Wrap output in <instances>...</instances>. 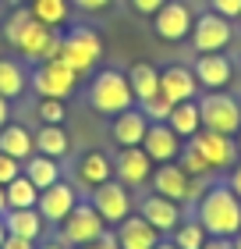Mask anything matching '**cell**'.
<instances>
[{"mask_svg": "<svg viewBox=\"0 0 241 249\" xmlns=\"http://www.w3.org/2000/svg\"><path fill=\"white\" fill-rule=\"evenodd\" d=\"M167 124L174 128L181 139H192L195 132L202 128V114H199V96L195 100H181V104H174L170 107V118H167Z\"/></svg>", "mask_w": 241, "mask_h": 249, "instance_id": "d4e9b609", "label": "cell"}, {"mask_svg": "<svg viewBox=\"0 0 241 249\" xmlns=\"http://www.w3.org/2000/svg\"><path fill=\"white\" fill-rule=\"evenodd\" d=\"M181 146H185V139L170 128L167 121H149L145 128V139H142V150L149 153V160L153 164H167V160H177Z\"/></svg>", "mask_w": 241, "mask_h": 249, "instance_id": "9a60e30c", "label": "cell"}, {"mask_svg": "<svg viewBox=\"0 0 241 249\" xmlns=\"http://www.w3.org/2000/svg\"><path fill=\"white\" fill-rule=\"evenodd\" d=\"M32 139H36V153H43V157H53V160L67 157V150H71V142H67L64 124H39V132H32Z\"/></svg>", "mask_w": 241, "mask_h": 249, "instance_id": "83f0119b", "label": "cell"}, {"mask_svg": "<svg viewBox=\"0 0 241 249\" xmlns=\"http://www.w3.org/2000/svg\"><path fill=\"white\" fill-rule=\"evenodd\" d=\"M202 249H234V242H231V239H213V235H209Z\"/></svg>", "mask_w": 241, "mask_h": 249, "instance_id": "b9f144b4", "label": "cell"}, {"mask_svg": "<svg viewBox=\"0 0 241 249\" xmlns=\"http://www.w3.org/2000/svg\"><path fill=\"white\" fill-rule=\"evenodd\" d=\"M139 213H142L149 224H153L160 235H170L181 221H185V213H181V203L160 196V192H149V196L139 199Z\"/></svg>", "mask_w": 241, "mask_h": 249, "instance_id": "e0dca14e", "label": "cell"}, {"mask_svg": "<svg viewBox=\"0 0 241 249\" xmlns=\"http://www.w3.org/2000/svg\"><path fill=\"white\" fill-rule=\"evenodd\" d=\"M206 239H209V235H206V228L195 217H188V221H181L174 231H170V242H174L177 249H202L206 246Z\"/></svg>", "mask_w": 241, "mask_h": 249, "instance_id": "4dcf8cb0", "label": "cell"}, {"mask_svg": "<svg viewBox=\"0 0 241 249\" xmlns=\"http://www.w3.org/2000/svg\"><path fill=\"white\" fill-rule=\"evenodd\" d=\"M185 142H192V150L199 153L202 160L213 167V171H227V167L241 157L234 135H220V132H209V128H199V132H195L192 139H185Z\"/></svg>", "mask_w": 241, "mask_h": 249, "instance_id": "8fae6325", "label": "cell"}, {"mask_svg": "<svg viewBox=\"0 0 241 249\" xmlns=\"http://www.w3.org/2000/svg\"><path fill=\"white\" fill-rule=\"evenodd\" d=\"M124 4H128V7L135 11V15H149V18H153L156 11L167 4V0H124Z\"/></svg>", "mask_w": 241, "mask_h": 249, "instance_id": "74e56055", "label": "cell"}, {"mask_svg": "<svg viewBox=\"0 0 241 249\" xmlns=\"http://www.w3.org/2000/svg\"><path fill=\"white\" fill-rule=\"evenodd\" d=\"M36 114H39V121H43V124H64L67 110H64V100L39 96V104H36Z\"/></svg>", "mask_w": 241, "mask_h": 249, "instance_id": "d6a6232c", "label": "cell"}, {"mask_svg": "<svg viewBox=\"0 0 241 249\" xmlns=\"http://www.w3.org/2000/svg\"><path fill=\"white\" fill-rule=\"evenodd\" d=\"M234 142H238V153H241V128H238V135H234Z\"/></svg>", "mask_w": 241, "mask_h": 249, "instance_id": "681fc988", "label": "cell"}, {"mask_svg": "<svg viewBox=\"0 0 241 249\" xmlns=\"http://www.w3.org/2000/svg\"><path fill=\"white\" fill-rule=\"evenodd\" d=\"M195 221L213 239H234L241 231V196H234L227 182L206 185L202 196L195 199Z\"/></svg>", "mask_w": 241, "mask_h": 249, "instance_id": "7a4b0ae2", "label": "cell"}, {"mask_svg": "<svg viewBox=\"0 0 241 249\" xmlns=\"http://www.w3.org/2000/svg\"><path fill=\"white\" fill-rule=\"evenodd\" d=\"M209 11H216V15L238 21V15H241V0H209Z\"/></svg>", "mask_w": 241, "mask_h": 249, "instance_id": "8d00e7d4", "label": "cell"}, {"mask_svg": "<svg viewBox=\"0 0 241 249\" xmlns=\"http://www.w3.org/2000/svg\"><path fill=\"white\" fill-rule=\"evenodd\" d=\"M99 57H103V39H99L96 29H89V25H71V29H64L61 61L71 68V71H78V78L93 71V68L99 64Z\"/></svg>", "mask_w": 241, "mask_h": 249, "instance_id": "277c9868", "label": "cell"}, {"mask_svg": "<svg viewBox=\"0 0 241 249\" xmlns=\"http://www.w3.org/2000/svg\"><path fill=\"white\" fill-rule=\"evenodd\" d=\"M103 231H107V221H103L99 213H96V207H93L89 199H85V203L78 199V207L61 221V242H64L67 249L96 242Z\"/></svg>", "mask_w": 241, "mask_h": 249, "instance_id": "9c48e42d", "label": "cell"}, {"mask_svg": "<svg viewBox=\"0 0 241 249\" xmlns=\"http://www.w3.org/2000/svg\"><path fill=\"white\" fill-rule=\"evenodd\" d=\"M75 11H82V15H103V11L113 7V0H71Z\"/></svg>", "mask_w": 241, "mask_h": 249, "instance_id": "d590c367", "label": "cell"}, {"mask_svg": "<svg viewBox=\"0 0 241 249\" xmlns=\"http://www.w3.org/2000/svg\"><path fill=\"white\" fill-rule=\"evenodd\" d=\"M7 239V224H4V217H0V242Z\"/></svg>", "mask_w": 241, "mask_h": 249, "instance_id": "7dc6e473", "label": "cell"}, {"mask_svg": "<svg viewBox=\"0 0 241 249\" xmlns=\"http://www.w3.org/2000/svg\"><path fill=\"white\" fill-rule=\"evenodd\" d=\"M177 164L185 167V171H188L192 178H209V175H213V167H209V164H206L199 153L192 150V142H185V146H181V153H177Z\"/></svg>", "mask_w": 241, "mask_h": 249, "instance_id": "1f68e13d", "label": "cell"}, {"mask_svg": "<svg viewBox=\"0 0 241 249\" xmlns=\"http://www.w3.org/2000/svg\"><path fill=\"white\" fill-rule=\"evenodd\" d=\"M21 171H25V178L32 185H36L39 192L53 185V182H61V160H53V157H43V153H32L25 164H21Z\"/></svg>", "mask_w": 241, "mask_h": 249, "instance_id": "4316f807", "label": "cell"}, {"mask_svg": "<svg viewBox=\"0 0 241 249\" xmlns=\"http://www.w3.org/2000/svg\"><path fill=\"white\" fill-rule=\"evenodd\" d=\"M7 213V196H4V185H0V217Z\"/></svg>", "mask_w": 241, "mask_h": 249, "instance_id": "f6af8a7d", "label": "cell"}, {"mask_svg": "<svg viewBox=\"0 0 241 249\" xmlns=\"http://www.w3.org/2000/svg\"><path fill=\"white\" fill-rule=\"evenodd\" d=\"M4 196H7V210H25V207H36L39 203V189L25 178V171H21L15 182L4 185Z\"/></svg>", "mask_w": 241, "mask_h": 249, "instance_id": "f546056e", "label": "cell"}, {"mask_svg": "<svg viewBox=\"0 0 241 249\" xmlns=\"http://www.w3.org/2000/svg\"><path fill=\"white\" fill-rule=\"evenodd\" d=\"M156 249H177V246H174V242H170V235H163V239H160V242H156Z\"/></svg>", "mask_w": 241, "mask_h": 249, "instance_id": "ee69618b", "label": "cell"}, {"mask_svg": "<svg viewBox=\"0 0 241 249\" xmlns=\"http://www.w3.org/2000/svg\"><path fill=\"white\" fill-rule=\"evenodd\" d=\"M85 100L89 107L103 118H113L121 110L135 107V93H131V82H128V71L121 68H99V71L89 78V89H85Z\"/></svg>", "mask_w": 241, "mask_h": 249, "instance_id": "3957f363", "label": "cell"}, {"mask_svg": "<svg viewBox=\"0 0 241 249\" xmlns=\"http://www.w3.org/2000/svg\"><path fill=\"white\" fill-rule=\"evenodd\" d=\"M4 224L11 235H21V239H32L39 242L43 231H47V221H43V213L36 207H25V210H7L4 213Z\"/></svg>", "mask_w": 241, "mask_h": 249, "instance_id": "603a6c76", "label": "cell"}, {"mask_svg": "<svg viewBox=\"0 0 241 249\" xmlns=\"http://www.w3.org/2000/svg\"><path fill=\"white\" fill-rule=\"evenodd\" d=\"M135 107H139L149 121H167V118H170V107H174V104H170L163 93H156V96H149V100H142V104H135Z\"/></svg>", "mask_w": 241, "mask_h": 249, "instance_id": "836d02e7", "label": "cell"}, {"mask_svg": "<svg viewBox=\"0 0 241 249\" xmlns=\"http://www.w3.org/2000/svg\"><path fill=\"white\" fill-rule=\"evenodd\" d=\"M153 160H149V153L142 146H121L117 157H113V178L124 182L128 189H139L149 182V175H153Z\"/></svg>", "mask_w": 241, "mask_h": 249, "instance_id": "4fadbf2b", "label": "cell"}, {"mask_svg": "<svg viewBox=\"0 0 241 249\" xmlns=\"http://www.w3.org/2000/svg\"><path fill=\"white\" fill-rule=\"evenodd\" d=\"M75 249H117V235H113V231L107 228L96 242H89V246H75Z\"/></svg>", "mask_w": 241, "mask_h": 249, "instance_id": "f35d334b", "label": "cell"}, {"mask_svg": "<svg viewBox=\"0 0 241 249\" xmlns=\"http://www.w3.org/2000/svg\"><path fill=\"white\" fill-rule=\"evenodd\" d=\"M224 182L234 189V196H241V157H238L231 167H227V178H224Z\"/></svg>", "mask_w": 241, "mask_h": 249, "instance_id": "ab89813d", "label": "cell"}, {"mask_svg": "<svg viewBox=\"0 0 241 249\" xmlns=\"http://www.w3.org/2000/svg\"><path fill=\"white\" fill-rule=\"evenodd\" d=\"M234 43V21L216 15V11H202L192 21V50L195 53H224Z\"/></svg>", "mask_w": 241, "mask_h": 249, "instance_id": "ba28073f", "label": "cell"}, {"mask_svg": "<svg viewBox=\"0 0 241 249\" xmlns=\"http://www.w3.org/2000/svg\"><path fill=\"white\" fill-rule=\"evenodd\" d=\"M145 128H149V118L142 114L139 107H128V110H121V114H113L110 135H113L117 146H142Z\"/></svg>", "mask_w": 241, "mask_h": 249, "instance_id": "ffe728a7", "label": "cell"}, {"mask_svg": "<svg viewBox=\"0 0 241 249\" xmlns=\"http://www.w3.org/2000/svg\"><path fill=\"white\" fill-rule=\"evenodd\" d=\"M238 25H241V15H238Z\"/></svg>", "mask_w": 241, "mask_h": 249, "instance_id": "f907efd6", "label": "cell"}, {"mask_svg": "<svg viewBox=\"0 0 241 249\" xmlns=\"http://www.w3.org/2000/svg\"><path fill=\"white\" fill-rule=\"evenodd\" d=\"M199 114L202 128L220 132V135H238L241 128V100L231 96L227 89H209L199 96Z\"/></svg>", "mask_w": 241, "mask_h": 249, "instance_id": "5b68a950", "label": "cell"}, {"mask_svg": "<svg viewBox=\"0 0 241 249\" xmlns=\"http://www.w3.org/2000/svg\"><path fill=\"white\" fill-rule=\"evenodd\" d=\"M149 185H153V192H160V196L174 199V203H195L202 196V178H192L185 167H181L177 160H167V164H156L153 175H149Z\"/></svg>", "mask_w": 241, "mask_h": 249, "instance_id": "8992f818", "label": "cell"}, {"mask_svg": "<svg viewBox=\"0 0 241 249\" xmlns=\"http://www.w3.org/2000/svg\"><path fill=\"white\" fill-rule=\"evenodd\" d=\"M75 207H78L75 185H71V182H64V178L43 189V192H39V203H36V210L43 213V221H47V224H61Z\"/></svg>", "mask_w": 241, "mask_h": 249, "instance_id": "2e32d148", "label": "cell"}, {"mask_svg": "<svg viewBox=\"0 0 241 249\" xmlns=\"http://www.w3.org/2000/svg\"><path fill=\"white\" fill-rule=\"evenodd\" d=\"M25 89H29L25 64L15 61V57H0V96L4 100H18V96H25Z\"/></svg>", "mask_w": 241, "mask_h": 249, "instance_id": "cb8c5ba5", "label": "cell"}, {"mask_svg": "<svg viewBox=\"0 0 241 249\" xmlns=\"http://www.w3.org/2000/svg\"><path fill=\"white\" fill-rule=\"evenodd\" d=\"M160 93H163L170 104L195 100V96H199V82H195L192 68H185V64H167L163 71H160Z\"/></svg>", "mask_w": 241, "mask_h": 249, "instance_id": "d6986e66", "label": "cell"}, {"mask_svg": "<svg viewBox=\"0 0 241 249\" xmlns=\"http://www.w3.org/2000/svg\"><path fill=\"white\" fill-rule=\"evenodd\" d=\"M231 242H234V249H241V231L234 235V239H231Z\"/></svg>", "mask_w": 241, "mask_h": 249, "instance_id": "c3c4849f", "label": "cell"}, {"mask_svg": "<svg viewBox=\"0 0 241 249\" xmlns=\"http://www.w3.org/2000/svg\"><path fill=\"white\" fill-rule=\"evenodd\" d=\"M36 249H67L64 242H47V246H36Z\"/></svg>", "mask_w": 241, "mask_h": 249, "instance_id": "bcb514c9", "label": "cell"}, {"mask_svg": "<svg viewBox=\"0 0 241 249\" xmlns=\"http://www.w3.org/2000/svg\"><path fill=\"white\" fill-rule=\"evenodd\" d=\"M7 118H11V100H4V96H0V128L7 124Z\"/></svg>", "mask_w": 241, "mask_h": 249, "instance_id": "7bdbcfd3", "label": "cell"}, {"mask_svg": "<svg viewBox=\"0 0 241 249\" xmlns=\"http://www.w3.org/2000/svg\"><path fill=\"white\" fill-rule=\"evenodd\" d=\"M18 175H21V160H15V157H7V153H0V185L15 182Z\"/></svg>", "mask_w": 241, "mask_h": 249, "instance_id": "e575fe53", "label": "cell"}, {"mask_svg": "<svg viewBox=\"0 0 241 249\" xmlns=\"http://www.w3.org/2000/svg\"><path fill=\"white\" fill-rule=\"evenodd\" d=\"M4 39L11 50H18L29 64L61 57V43H64V29H50L32 15L29 7H15L4 18Z\"/></svg>", "mask_w": 241, "mask_h": 249, "instance_id": "6da1fadb", "label": "cell"}, {"mask_svg": "<svg viewBox=\"0 0 241 249\" xmlns=\"http://www.w3.org/2000/svg\"><path fill=\"white\" fill-rule=\"evenodd\" d=\"M113 235H117V249H156V242L163 239L142 213H128V217L113 228Z\"/></svg>", "mask_w": 241, "mask_h": 249, "instance_id": "ac0fdd59", "label": "cell"}, {"mask_svg": "<svg viewBox=\"0 0 241 249\" xmlns=\"http://www.w3.org/2000/svg\"><path fill=\"white\" fill-rule=\"evenodd\" d=\"M128 82H131L135 104H142V100H149V96L160 93V68L149 64V61H139V64L128 68Z\"/></svg>", "mask_w": 241, "mask_h": 249, "instance_id": "484cf974", "label": "cell"}, {"mask_svg": "<svg viewBox=\"0 0 241 249\" xmlns=\"http://www.w3.org/2000/svg\"><path fill=\"white\" fill-rule=\"evenodd\" d=\"M75 178L85 189H96V185L107 182V178H113V160L103 150H85L75 164Z\"/></svg>", "mask_w": 241, "mask_h": 249, "instance_id": "44dd1931", "label": "cell"}, {"mask_svg": "<svg viewBox=\"0 0 241 249\" xmlns=\"http://www.w3.org/2000/svg\"><path fill=\"white\" fill-rule=\"evenodd\" d=\"M0 153H7V157H15V160L25 164L32 153H36V139H32V132L25 128V124H4L0 128Z\"/></svg>", "mask_w": 241, "mask_h": 249, "instance_id": "7402d4cb", "label": "cell"}, {"mask_svg": "<svg viewBox=\"0 0 241 249\" xmlns=\"http://www.w3.org/2000/svg\"><path fill=\"white\" fill-rule=\"evenodd\" d=\"M89 203L96 207V213L107 224H121L128 213L135 210V196H131V189L117 182V178H107L103 185L93 189V196H89Z\"/></svg>", "mask_w": 241, "mask_h": 249, "instance_id": "30bf717a", "label": "cell"}, {"mask_svg": "<svg viewBox=\"0 0 241 249\" xmlns=\"http://www.w3.org/2000/svg\"><path fill=\"white\" fill-rule=\"evenodd\" d=\"M192 75L195 82H199V89H227L234 78V61L227 57V53H199L192 64Z\"/></svg>", "mask_w": 241, "mask_h": 249, "instance_id": "5bb4252c", "label": "cell"}, {"mask_svg": "<svg viewBox=\"0 0 241 249\" xmlns=\"http://www.w3.org/2000/svg\"><path fill=\"white\" fill-rule=\"evenodd\" d=\"M0 249H36V242H32V239H21V235H11V231H7V239L0 242Z\"/></svg>", "mask_w": 241, "mask_h": 249, "instance_id": "60d3db41", "label": "cell"}, {"mask_svg": "<svg viewBox=\"0 0 241 249\" xmlns=\"http://www.w3.org/2000/svg\"><path fill=\"white\" fill-rule=\"evenodd\" d=\"M192 21H195V15L185 0H167L153 15V32L163 43H181V39L192 36Z\"/></svg>", "mask_w": 241, "mask_h": 249, "instance_id": "7c38bea8", "label": "cell"}, {"mask_svg": "<svg viewBox=\"0 0 241 249\" xmlns=\"http://www.w3.org/2000/svg\"><path fill=\"white\" fill-rule=\"evenodd\" d=\"M29 11L43 21V25H50V29H64L75 7H71V0H29Z\"/></svg>", "mask_w": 241, "mask_h": 249, "instance_id": "f1b7e54d", "label": "cell"}, {"mask_svg": "<svg viewBox=\"0 0 241 249\" xmlns=\"http://www.w3.org/2000/svg\"><path fill=\"white\" fill-rule=\"evenodd\" d=\"M29 86L36 89V96H50V100H64L78 89V71H71L61 57L39 61L29 71Z\"/></svg>", "mask_w": 241, "mask_h": 249, "instance_id": "52a82bcc", "label": "cell"}]
</instances>
